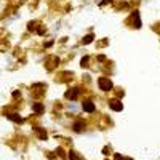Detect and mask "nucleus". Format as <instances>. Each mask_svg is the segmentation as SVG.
Returning <instances> with one entry per match:
<instances>
[{
	"label": "nucleus",
	"instance_id": "f257e3e1",
	"mask_svg": "<svg viewBox=\"0 0 160 160\" xmlns=\"http://www.w3.org/2000/svg\"><path fill=\"white\" fill-rule=\"evenodd\" d=\"M98 88L104 93H108V91H112L114 90V82L109 78V77H99L98 78Z\"/></svg>",
	"mask_w": 160,
	"mask_h": 160
},
{
	"label": "nucleus",
	"instance_id": "f03ea898",
	"mask_svg": "<svg viewBox=\"0 0 160 160\" xmlns=\"http://www.w3.org/2000/svg\"><path fill=\"white\" fill-rule=\"evenodd\" d=\"M130 24H131L133 29H141L142 22H141V16H139V11H138V10H135V11L131 13V16H130Z\"/></svg>",
	"mask_w": 160,
	"mask_h": 160
},
{
	"label": "nucleus",
	"instance_id": "7ed1b4c3",
	"mask_svg": "<svg viewBox=\"0 0 160 160\" xmlns=\"http://www.w3.org/2000/svg\"><path fill=\"white\" fill-rule=\"evenodd\" d=\"M108 104H109V109L114 111V112H122L123 111V102H122V99H118V98L109 99Z\"/></svg>",
	"mask_w": 160,
	"mask_h": 160
},
{
	"label": "nucleus",
	"instance_id": "20e7f679",
	"mask_svg": "<svg viewBox=\"0 0 160 160\" xmlns=\"http://www.w3.org/2000/svg\"><path fill=\"white\" fill-rule=\"evenodd\" d=\"M78 96H80V88L78 87H71L68 91L64 93V98L69 99V101H75Z\"/></svg>",
	"mask_w": 160,
	"mask_h": 160
},
{
	"label": "nucleus",
	"instance_id": "39448f33",
	"mask_svg": "<svg viewBox=\"0 0 160 160\" xmlns=\"http://www.w3.org/2000/svg\"><path fill=\"white\" fill-rule=\"evenodd\" d=\"M82 111L87 112V114H95L96 112V104L93 102L91 99H85L82 102Z\"/></svg>",
	"mask_w": 160,
	"mask_h": 160
},
{
	"label": "nucleus",
	"instance_id": "423d86ee",
	"mask_svg": "<svg viewBox=\"0 0 160 160\" xmlns=\"http://www.w3.org/2000/svg\"><path fill=\"white\" fill-rule=\"evenodd\" d=\"M7 118L11 120V122H15V123H18V125L24 123V118H22L18 112H8V114H7Z\"/></svg>",
	"mask_w": 160,
	"mask_h": 160
},
{
	"label": "nucleus",
	"instance_id": "0eeeda50",
	"mask_svg": "<svg viewBox=\"0 0 160 160\" xmlns=\"http://www.w3.org/2000/svg\"><path fill=\"white\" fill-rule=\"evenodd\" d=\"M85 122H82V120H77V122H74L72 123V130L75 131V133H83L85 131Z\"/></svg>",
	"mask_w": 160,
	"mask_h": 160
},
{
	"label": "nucleus",
	"instance_id": "6e6552de",
	"mask_svg": "<svg viewBox=\"0 0 160 160\" xmlns=\"http://www.w3.org/2000/svg\"><path fill=\"white\" fill-rule=\"evenodd\" d=\"M34 131H35V135L40 138V139H48V133L45 131V128H42V127H34Z\"/></svg>",
	"mask_w": 160,
	"mask_h": 160
},
{
	"label": "nucleus",
	"instance_id": "1a4fd4ad",
	"mask_svg": "<svg viewBox=\"0 0 160 160\" xmlns=\"http://www.w3.org/2000/svg\"><path fill=\"white\" fill-rule=\"evenodd\" d=\"M32 111H34V114H37V115H42V114L45 112V108H43L42 102H34V104H32Z\"/></svg>",
	"mask_w": 160,
	"mask_h": 160
},
{
	"label": "nucleus",
	"instance_id": "9d476101",
	"mask_svg": "<svg viewBox=\"0 0 160 160\" xmlns=\"http://www.w3.org/2000/svg\"><path fill=\"white\" fill-rule=\"evenodd\" d=\"M66 109H68V112H71V114H72V112H74V114H77L82 108H78V104H77L75 101H71V102L68 104V108H66Z\"/></svg>",
	"mask_w": 160,
	"mask_h": 160
},
{
	"label": "nucleus",
	"instance_id": "9b49d317",
	"mask_svg": "<svg viewBox=\"0 0 160 160\" xmlns=\"http://www.w3.org/2000/svg\"><path fill=\"white\" fill-rule=\"evenodd\" d=\"M68 158H69V160H83V157L80 155L77 151H69V152H68Z\"/></svg>",
	"mask_w": 160,
	"mask_h": 160
},
{
	"label": "nucleus",
	"instance_id": "f8f14e48",
	"mask_svg": "<svg viewBox=\"0 0 160 160\" xmlns=\"http://www.w3.org/2000/svg\"><path fill=\"white\" fill-rule=\"evenodd\" d=\"M93 40H95V34L90 32L88 35H85V37L82 38V43H83V45H90V43L93 42Z\"/></svg>",
	"mask_w": 160,
	"mask_h": 160
},
{
	"label": "nucleus",
	"instance_id": "ddd939ff",
	"mask_svg": "<svg viewBox=\"0 0 160 160\" xmlns=\"http://www.w3.org/2000/svg\"><path fill=\"white\" fill-rule=\"evenodd\" d=\"M114 160H133L131 157H123L120 154H114Z\"/></svg>",
	"mask_w": 160,
	"mask_h": 160
},
{
	"label": "nucleus",
	"instance_id": "4468645a",
	"mask_svg": "<svg viewBox=\"0 0 160 160\" xmlns=\"http://www.w3.org/2000/svg\"><path fill=\"white\" fill-rule=\"evenodd\" d=\"M56 154H58L59 157H62V158H64V157H68V154L64 152V149H62V148H58V149H56Z\"/></svg>",
	"mask_w": 160,
	"mask_h": 160
},
{
	"label": "nucleus",
	"instance_id": "2eb2a0df",
	"mask_svg": "<svg viewBox=\"0 0 160 160\" xmlns=\"http://www.w3.org/2000/svg\"><path fill=\"white\" fill-rule=\"evenodd\" d=\"M87 62H88V56H83V58H82V61H80V64H82V68H83V66H85Z\"/></svg>",
	"mask_w": 160,
	"mask_h": 160
},
{
	"label": "nucleus",
	"instance_id": "dca6fc26",
	"mask_svg": "<svg viewBox=\"0 0 160 160\" xmlns=\"http://www.w3.org/2000/svg\"><path fill=\"white\" fill-rule=\"evenodd\" d=\"M111 2H112V0H101V3H99V5L104 7V5H108V3H111Z\"/></svg>",
	"mask_w": 160,
	"mask_h": 160
},
{
	"label": "nucleus",
	"instance_id": "f3484780",
	"mask_svg": "<svg viewBox=\"0 0 160 160\" xmlns=\"http://www.w3.org/2000/svg\"><path fill=\"white\" fill-rule=\"evenodd\" d=\"M13 98H19V91H18V90L13 91Z\"/></svg>",
	"mask_w": 160,
	"mask_h": 160
}]
</instances>
